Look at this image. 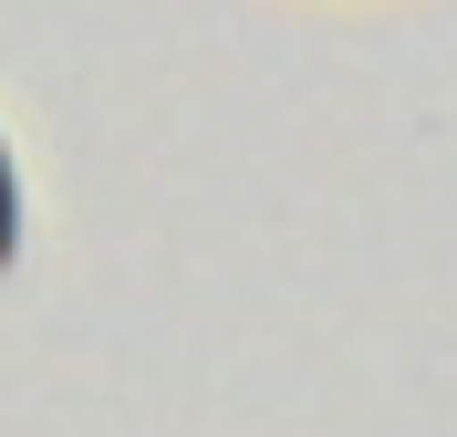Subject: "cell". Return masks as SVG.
Returning a JSON list of instances; mask_svg holds the SVG:
<instances>
[{"label": "cell", "mask_w": 457, "mask_h": 437, "mask_svg": "<svg viewBox=\"0 0 457 437\" xmlns=\"http://www.w3.org/2000/svg\"><path fill=\"white\" fill-rule=\"evenodd\" d=\"M11 250H21V177H11V156H0V271H11Z\"/></svg>", "instance_id": "6da1fadb"}]
</instances>
